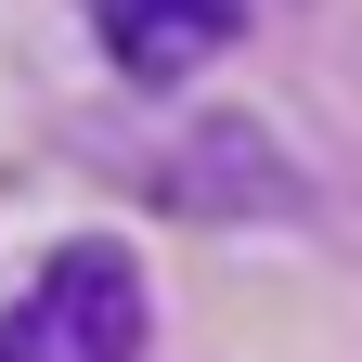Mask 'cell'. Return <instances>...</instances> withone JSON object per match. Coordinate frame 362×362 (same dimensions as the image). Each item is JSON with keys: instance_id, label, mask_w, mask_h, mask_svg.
Here are the masks:
<instances>
[{"instance_id": "cell-2", "label": "cell", "mask_w": 362, "mask_h": 362, "mask_svg": "<svg viewBox=\"0 0 362 362\" xmlns=\"http://www.w3.org/2000/svg\"><path fill=\"white\" fill-rule=\"evenodd\" d=\"M78 13H90V39L117 52V78H143V90L220 65V52L246 39V0H78Z\"/></svg>"}, {"instance_id": "cell-1", "label": "cell", "mask_w": 362, "mask_h": 362, "mask_svg": "<svg viewBox=\"0 0 362 362\" xmlns=\"http://www.w3.org/2000/svg\"><path fill=\"white\" fill-rule=\"evenodd\" d=\"M0 362H143V272L129 246H52L39 285L0 310Z\"/></svg>"}]
</instances>
